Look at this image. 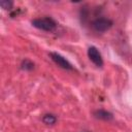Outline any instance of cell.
<instances>
[{
	"mask_svg": "<svg viewBox=\"0 0 132 132\" xmlns=\"http://www.w3.org/2000/svg\"><path fill=\"white\" fill-rule=\"evenodd\" d=\"M0 6L3 9H11L13 6V2L10 0H0Z\"/></svg>",
	"mask_w": 132,
	"mask_h": 132,
	"instance_id": "ba28073f",
	"label": "cell"
},
{
	"mask_svg": "<svg viewBox=\"0 0 132 132\" xmlns=\"http://www.w3.org/2000/svg\"><path fill=\"white\" fill-rule=\"evenodd\" d=\"M21 68L23 70H25V71H31L34 68V63L31 60H29V59H25V60L22 61Z\"/></svg>",
	"mask_w": 132,
	"mask_h": 132,
	"instance_id": "52a82bcc",
	"label": "cell"
},
{
	"mask_svg": "<svg viewBox=\"0 0 132 132\" xmlns=\"http://www.w3.org/2000/svg\"><path fill=\"white\" fill-rule=\"evenodd\" d=\"M32 26L45 31V32H52L57 28V23L56 21L51 18V16H43V18H36L34 20H32Z\"/></svg>",
	"mask_w": 132,
	"mask_h": 132,
	"instance_id": "6da1fadb",
	"label": "cell"
},
{
	"mask_svg": "<svg viewBox=\"0 0 132 132\" xmlns=\"http://www.w3.org/2000/svg\"><path fill=\"white\" fill-rule=\"evenodd\" d=\"M50 57L59 67H61V68H63L65 70H73L74 69L72 64L65 57H63L62 55H60V54H58L56 52H51L50 53Z\"/></svg>",
	"mask_w": 132,
	"mask_h": 132,
	"instance_id": "3957f363",
	"label": "cell"
},
{
	"mask_svg": "<svg viewBox=\"0 0 132 132\" xmlns=\"http://www.w3.org/2000/svg\"><path fill=\"white\" fill-rule=\"evenodd\" d=\"M112 25H113V22L110 19L105 18V16H100L93 21L92 28L98 33H103L109 30L112 27Z\"/></svg>",
	"mask_w": 132,
	"mask_h": 132,
	"instance_id": "7a4b0ae2",
	"label": "cell"
},
{
	"mask_svg": "<svg viewBox=\"0 0 132 132\" xmlns=\"http://www.w3.org/2000/svg\"><path fill=\"white\" fill-rule=\"evenodd\" d=\"M42 122L46 125H54L56 122H57V118L55 114H52V113H46L42 117Z\"/></svg>",
	"mask_w": 132,
	"mask_h": 132,
	"instance_id": "8992f818",
	"label": "cell"
},
{
	"mask_svg": "<svg viewBox=\"0 0 132 132\" xmlns=\"http://www.w3.org/2000/svg\"><path fill=\"white\" fill-rule=\"evenodd\" d=\"M94 117L98 120H102V121H111L113 119V114L105 109H97L94 111Z\"/></svg>",
	"mask_w": 132,
	"mask_h": 132,
	"instance_id": "5b68a950",
	"label": "cell"
},
{
	"mask_svg": "<svg viewBox=\"0 0 132 132\" xmlns=\"http://www.w3.org/2000/svg\"><path fill=\"white\" fill-rule=\"evenodd\" d=\"M88 57L95 66H97V67H102L103 66V63H104L103 58H102L99 50L96 46L92 45L88 48Z\"/></svg>",
	"mask_w": 132,
	"mask_h": 132,
	"instance_id": "277c9868",
	"label": "cell"
}]
</instances>
